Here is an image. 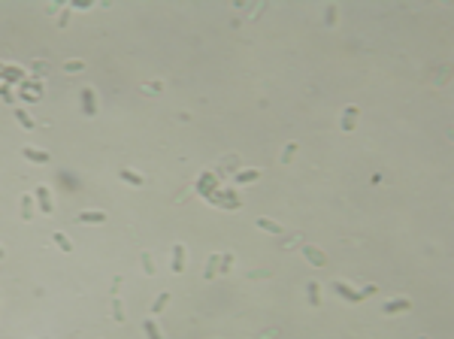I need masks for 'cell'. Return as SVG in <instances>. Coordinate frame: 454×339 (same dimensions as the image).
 <instances>
[{"label": "cell", "mask_w": 454, "mask_h": 339, "mask_svg": "<svg viewBox=\"0 0 454 339\" xmlns=\"http://www.w3.org/2000/svg\"><path fill=\"white\" fill-rule=\"evenodd\" d=\"M33 197H36V203H40V212H43V215H52V212H55V200H52L49 185H40Z\"/></svg>", "instance_id": "obj_1"}, {"label": "cell", "mask_w": 454, "mask_h": 339, "mask_svg": "<svg viewBox=\"0 0 454 339\" xmlns=\"http://www.w3.org/2000/svg\"><path fill=\"white\" fill-rule=\"evenodd\" d=\"M333 291L342 297V300H348V303H363V291H354V288H348L345 282H333Z\"/></svg>", "instance_id": "obj_2"}, {"label": "cell", "mask_w": 454, "mask_h": 339, "mask_svg": "<svg viewBox=\"0 0 454 339\" xmlns=\"http://www.w3.org/2000/svg\"><path fill=\"white\" fill-rule=\"evenodd\" d=\"M79 97H82V112H85V115L91 118V115H97V100H94V88H82L79 91Z\"/></svg>", "instance_id": "obj_3"}, {"label": "cell", "mask_w": 454, "mask_h": 339, "mask_svg": "<svg viewBox=\"0 0 454 339\" xmlns=\"http://www.w3.org/2000/svg\"><path fill=\"white\" fill-rule=\"evenodd\" d=\"M21 155H24L30 164H49V161H52V155H49V152H43V148H33V145H24V148H21Z\"/></svg>", "instance_id": "obj_4"}, {"label": "cell", "mask_w": 454, "mask_h": 339, "mask_svg": "<svg viewBox=\"0 0 454 339\" xmlns=\"http://www.w3.org/2000/svg\"><path fill=\"white\" fill-rule=\"evenodd\" d=\"M303 254H306V260L315 263V267H324V263H327V254L318 245H303Z\"/></svg>", "instance_id": "obj_5"}, {"label": "cell", "mask_w": 454, "mask_h": 339, "mask_svg": "<svg viewBox=\"0 0 454 339\" xmlns=\"http://www.w3.org/2000/svg\"><path fill=\"white\" fill-rule=\"evenodd\" d=\"M76 221H82V224H103L106 221V212H97V209H85L76 215Z\"/></svg>", "instance_id": "obj_6"}, {"label": "cell", "mask_w": 454, "mask_h": 339, "mask_svg": "<svg viewBox=\"0 0 454 339\" xmlns=\"http://www.w3.org/2000/svg\"><path fill=\"white\" fill-rule=\"evenodd\" d=\"M409 309H412V300H406V297L385 303V315H397V312H409Z\"/></svg>", "instance_id": "obj_7"}, {"label": "cell", "mask_w": 454, "mask_h": 339, "mask_svg": "<svg viewBox=\"0 0 454 339\" xmlns=\"http://www.w3.org/2000/svg\"><path fill=\"white\" fill-rule=\"evenodd\" d=\"M118 179H121V182H127V185H133V188L145 185V176H139V173H136V170H130V167H121Z\"/></svg>", "instance_id": "obj_8"}, {"label": "cell", "mask_w": 454, "mask_h": 339, "mask_svg": "<svg viewBox=\"0 0 454 339\" xmlns=\"http://www.w3.org/2000/svg\"><path fill=\"white\" fill-rule=\"evenodd\" d=\"M173 273H182L185 270V245H173Z\"/></svg>", "instance_id": "obj_9"}, {"label": "cell", "mask_w": 454, "mask_h": 339, "mask_svg": "<svg viewBox=\"0 0 454 339\" xmlns=\"http://www.w3.org/2000/svg\"><path fill=\"white\" fill-rule=\"evenodd\" d=\"M167 303H170V291H161V294H158V300L151 303V315H161V312L167 309Z\"/></svg>", "instance_id": "obj_10"}, {"label": "cell", "mask_w": 454, "mask_h": 339, "mask_svg": "<svg viewBox=\"0 0 454 339\" xmlns=\"http://www.w3.org/2000/svg\"><path fill=\"white\" fill-rule=\"evenodd\" d=\"M257 227H260V230H270V233H285V227H282V224H276L273 218H257Z\"/></svg>", "instance_id": "obj_11"}, {"label": "cell", "mask_w": 454, "mask_h": 339, "mask_svg": "<svg viewBox=\"0 0 454 339\" xmlns=\"http://www.w3.org/2000/svg\"><path fill=\"white\" fill-rule=\"evenodd\" d=\"M33 212H36L33 197H30V194H24V197H21V218H24V221H30V218H33Z\"/></svg>", "instance_id": "obj_12"}, {"label": "cell", "mask_w": 454, "mask_h": 339, "mask_svg": "<svg viewBox=\"0 0 454 339\" xmlns=\"http://www.w3.org/2000/svg\"><path fill=\"white\" fill-rule=\"evenodd\" d=\"M357 106H348L345 109V118H342V130H354V118H357Z\"/></svg>", "instance_id": "obj_13"}, {"label": "cell", "mask_w": 454, "mask_h": 339, "mask_svg": "<svg viewBox=\"0 0 454 339\" xmlns=\"http://www.w3.org/2000/svg\"><path fill=\"white\" fill-rule=\"evenodd\" d=\"M306 291H309V303H312V306H321V285H318V282H309Z\"/></svg>", "instance_id": "obj_14"}, {"label": "cell", "mask_w": 454, "mask_h": 339, "mask_svg": "<svg viewBox=\"0 0 454 339\" xmlns=\"http://www.w3.org/2000/svg\"><path fill=\"white\" fill-rule=\"evenodd\" d=\"M142 330H145V336H148V339H164V336H161V330H158V324L151 321V318H145V321H142Z\"/></svg>", "instance_id": "obj_15"}, {"label": "cell", "mask_w": 454, "mask_h": 339, "mask_svg": "<svg viewBox=\"0 0 454 339\" xmlns=\"http://www.w3.org/2000/svg\"><path fill=\"white\" fill-rule=\"evenodd\" d=\"M15 118H18V124H21L24 130H33V127H36V124H33V118L27 115V112H24V109H15Z\"/></svg>", "instance_id": "obj_16"}, {"label": "cell", "mask_w": 454, "mask_h": 339, "mask_svg": "<svg viewBox=\"0 0 454 339\" xmlns=\"http://www.w3.org/2000/svg\"><path fill=\"white\" fill-rule=\"evenodd\" d=\"M260 179V170H245V173H239L236 176V185H245V182H257Z\"/></svg>", "instance_id": "obj_17"}, {"label": "cell", "mask_w": 454, "mask_h": 339, "mask_svg": "<svg viewBox=\"0 0 454 339\" xmlns=\"http://www.w3.org/2000/svg\"><path fill=\"white\" fill-rule=\"evenodd\" d=\"M52 239H55V245H58V248H61V251H67V254H70V251H73V242H70V239H67V236H64V233H61V230H58V233H55V236H52Z\"/></svg>", "instance_id": "obj_18"}, {"label": "cell", "mask_w": 454, "mask_h": 339, "mask_svg": "<svg viewBox=\"0 0 454 339\" xmlns=\"http://www.w3.org/2000/svg\"><path fill=\"white\" fill-rule=\"evenodd\" d=\"M64 70H67V73H79V70H85V61H67Z\"/></svg>", "instance_id": "obj_19"}, {"label": "cell", "mask_w": 454, "mask_h": 339, "mask_svg": "<svg viewBox=\"0 0 454 339\" xmlns=\"http://www.w3.org/2000/svg\"><path fill=\"white\" fill-rule=\"evenodd\" d=\"M142 267H145V276H155V267H151V254H142Z\"/></svg>", "instance_id": "obj_20"}, {"label": "cell", "mask_w": 454, "mask_h": 339, "mask_svg": "<svg viewBox=\"0 0 454 339\" xmlns=\"http://www.w3.org/2000/svg\"><path fill=\"white\" fill-rule=\"evenodd\" d=\"M112 315H115V321H124V309H121V303H118V300L112 303Z\"/></svg>", "instance_id": "obj_21"}, {"label": "cell", "mask_w": 454, "mask_h": 339, "mask_svg": "<svg viewBox=\"0 0 454 339\" xmlns=\"http://www.w3.org/2000/svg\"><path fill=\"white\" fill-rule=\"evenodd\" d=\"M294 152H297V145H294V142H291V145H285V155H282V161L288 164V161L294 158Z\"/></svg>", "instance_id": "obj_22"}, {"label": "cell", "mask_w": 454, "mask_h": 339, "mask_svg": "<svg viewBox=\"0 0 454 339\" xmlns=\"http://www.w3.org/2000/svg\"><path fill=\"white\" fill-rule=\"evenodd\" d=\"M3 257H6V251H3V248H0V260H3Z\"/></svg>", "instance_id": "obj_23"}, {"label": "cell", "mask_w": 454, "mask_h": 339, "mask_svg": "<svg viewBox=\"0 0 454 339\" xmlns=\"http://www.w3.org/2000/svg\"><path fill=\"white\" fill-rule=\"evenodd\" d=\"M418 339H427V336H418Z\"/></svg>", "instance_id": "obj_24"}]
</instances>
